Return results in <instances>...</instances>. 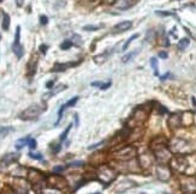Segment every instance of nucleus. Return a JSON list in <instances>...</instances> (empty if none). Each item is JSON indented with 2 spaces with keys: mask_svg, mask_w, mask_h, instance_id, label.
<instances>
[{
  "mask_svg": "<svg viewBox=\"0 0 196 194\" xmlns=\"http://www.w3.org/2000/svg\"><path fill=\"white\" fill-rule=\"evenodd\" d=\"M14 127H8V126H6V127H1L0 128V137H5V135H7L8 133L14 132Z\"/></svg>",
  "mask_w": 196,
  "mask_h": 194,
  "instance_id": "27",
  "label": "nucleus"
},
{
  "mask_svg": "<svg viewBox=\"0 0 196 194\" xmlns=\"http://www.w3.org/2000/svg\"><path fill=\"white\" fill-rule=\"evenodd\" d=\"M84 165V162L82 161H75V162H71V163H69L66 167L68 168H81Z\"/></svg>",
  "mask_w": 196,
  "mask_h": 194,
  "instance_id": "29",
  "label": "nucleus"
},
{
  "mask_svg": "<svg viewBox=\"0 0 196 194\" xmlns=\"http://www.w3.org/2000/svg\"><path fill=\"white\" fill-rule=\"evenodd\" d=\"M45 194H58V193H55V192H51V193H45Z\"/></svg>",
  "mask_w": 196,
  "mask_h": 194,
  "instance_id": "50",
  "label": "nucleus"
},
{
  "mask_svg": "<svg viewBox=\"0 0 196 194\" xmlns=\"http://www.w3.org/2000/svg\"><path fill=\"white\" fill-rule=\"evenodd\" d=\"M181 119H182V126H185V127H188L190 125H193V114L189 113V112H185L184 114L181 115Z\"/></svg>",
  "mask_w": 196,
  "mask_h": 194,
  "instance_id": "17",
  "label": "nucleus"
},
{
  "mask_svg": "<svg viewBox=\"0 0 196 194\" xmlns=\"http://www.w3.org/2000/svg\"><path fill=\"white\" fill-rule=\"evenodd\" d=\"M170 168H171V170L176 171L178 174H183V173H185V170L188 168V161L183 155L175 156L170 161Z\"/></svg>",
  "mask_w": 196,
  "mask_h": 194,
  "instance_id": "7",
  "label": "nucleus"
},
{
  "mask_svg": "<svg viewBox=\"0 0 196 194\" xmlns=\"http://www.w3.org/2000/svg\"><path fill=\"white\" fill-rule=\"evenodd\" d=\"M156 14H159V16H173V12H161V11H156Z\"/></svg>",
  "mask_w": 196,
  "mask_h": 194,
  "instance_id": "43",
  "label": "nucleus"
},
{
  "mask_svg": "<svg viewBox=\"0 0 196 194\" xmlns=\"http://www.w3.org/2000/svg\"><path fill=\"white\" fill-rule=\"evenodd\" d=\"M165 194H169V193H165Z\"/></svg>",
  "mask_w": 196,
  "mask_h": 194,
  "instance_id": "54",
  "label": "nucleus"
},
{
  "mask_svg": "<svg viewBox=\"0 0 196 194\" xmlns=\"http://www.w3.org/2000/svg\"><path fill=\"white\" fill-rule=\"evenodd\" d=\"M102 83H100V81H93L92 83V87H100Z\"/></svg>",
  "mask_w": 196,
  "mask_h": 194,
  "instance_id": "47",
  "label": "nucleus"
},
{
  "mask_svg": "<svg viewBox=\"0 0 196 194\" xmlns=\"http://www.w3.org/2000/svg\"><path fill=\"white\" fill-rule=\"evenodd\" d=\"M113 48H109L108 50H106L105 53H102V54H100V55H96L94 58V60H95V62H98V64H100V62H104L105 60H107L108 58L113 54V50H112Z\"/></svg>",
  "mask_w": 196,
  "mask_h": 194,
  "instance_id": "18",
  "label": "nucleus"
},
{
  "mask_svg": "<svg viewBox=\"0 0 196 194\" xmlns=\"http://www.w3.org/2000/svg\"><path fill=\"white\" fill-rule=\"evenodd\" d=\"M115 158L118 161H130V160H134L136 156V147L132 145H126V146H123L122 149H119L118 151H115Z\"/></svg>",
  "mask_w": 196,
  "mask_h": 194,
  "instance_id": "9",
  "label": "nucleus"
},
{
  "mask_svg": "<svg viewBox=\"0 0 196 194\" xmlns=\"http://www.w3.org/2000/svg\"><path fill=\"white\" fill-rule=\"evenodd\" d=\"M10 16L7 13H3V23H1V27H3V30H5L7 31L8 30V28H10Z\"/></svg>",
  "mask_w": 196,
  "mask_h": 194,
  "instance_id": "24",
  "label": "nucleus"
},
{
  "mask_svg": "<svg viewBox=\"0 0 196 194\" xmlns=\"http://www.w3.org/2000/svg\"><path fill=\"white\" fill-rule=\"evenodd\" d=\"M3 194H17V193L14 192V188L6 187V188H5V189H4V192H3Z\"/></svg>",
  "mask_w": 196,
  "mask_h": 194,
  "instance_id": "40",
  "label": "nucleus"
},
{
  "mask_svg": "<svg viewBox=\"0 0 196 194\" xmlns=\"http://www.w3.org/2000/svg\"><path fill=\"white\" fill-rule=\"evenodd\" d=\"M169 149L171 150V152L179 155L187 154V152H189L190 150L189 143L187 140H184V139H181V138H173L172 140L170 141Z\"/></svg>",
  "mask_w": 196,
  "mask_h": 194,
  "instance_id": "6",
  "label": "nucleus"
},
{
  "mask_svg": "<svg viewBox=\"0 0 196 194\" xmlns=\"http://www.w3.org/2000/svg\"><path fill=\"white\" fill-rule=\"evenodd\" d=\"M181 189L184 194H195L196 193V177L182 175L179 179Z\"/></svg>",
  "mask_w": 196,
  "mask_h": 194,
  "instance_id": "4",
  "label": "nucleus"
},
{
  "mask_svg": "<svg viewBox=\"0 0 196 194\" xmlns=\"http://www.w3.org/2000/svg\"><path fill=\"white\" fill-rule=\"evenodd\" d=\"M167 56H169L167 52H164V50L159 52V58H161V59H167Z\"/></svg>",
  "mask_w": 196,
  "mask_h": 194,
  "instance_id": "42",
  "label": "nucleus"
},
{
  "mask_svg": "<svg viewBox=\"0 0 196 194\" xmlns=\"http://www.w3.org/2000/svg\"><path fill=\"white\" fill-rule=\"evenodd\" d=\"M190 43V40L189 39H187V37H184L182 40H179L178 42V49H181V50H184V49H187L188 46H189Z\"/></svg>",
  "mask_w": 196,
  "mask_h": 194,
  "instance_id": "26",
  "label": "nucleus"
},
{
  "mask_svg": "<svg viewBox=\"0 0 196 194\" xmlns=\"http://www.w3.org/2000/svg\"><path fill=\"white\" fill-rule=\"evenodd\" d=\"M65 168L64 165H58V167H54L53 168V173L54 174H60V173H63L64 170H65Z\"/></svg>",
  "mask_w": 196,
  "mask_h": 194,
  "instance_id": "36",
  "label": "nucleus"
},
{
  "mask_svg": "<svg viewBox=\"0 0 196 194\" xmlns=\"http://www.w3.org/2000/svg\"><path fill=\"white\" fill-rule=\"evenodd\" d=\"M28 146L30 147L31 150H34L35 147H36V140L33 139V138H30V140H29V144H28Z\"/></svg>",
  "mask_w": 196,
  "mask_h": 194,
  "instance_id": "39",
  "label": "nucleus"
},
{
  "mask_svg": "<svg viewBox=\"0 0 196 194\" xmlns=\"http://www.w3.org/2000/svg\"><path fill=\"white\" fill-rule=\"evenodd\" d=\"M141 194H144V193H141Z\"/></svg>",
  "mask_w": 196,
  "mask_h": 194,
  "instance_id": "55",
  "label": "nucleus"
},
{
  "mask_svg": "<svg viewBox=\"0 0 196 194\" xmlns=\"http://www.w3.org/2000/svg\"><path fill=\"white\" fill-rule=\"evenodd\" d=\"M0 40H1V34H0Z\"/></svg>",
  "mask_w": 196,
  "mask_h": 194,
  "instance_id": "51",
  "label": "nucleus"
},
{
  "mask_svg": "<svg viewBox=\"0 0 196 194\" xmlns=\"http://www.w3.org/2000/svg\"><path fill=\"white\" fill-rule=\"evenodd\" d=\"M46 183H47V187L52 188V189H64V188L68 187L66 180L59 174L46 176Z\"/></svg>",
  "mask_w": 196,
  "mask_h": 194,
  "instance_id": "8",
  "label": "nucleus"
},
{
  "mask_svg": "<svg viewBox=\"0 0 196 194\" xmlns=\"http://www.w3.org/2000/svg\"><path fill=\"white\" fill-rule=\"evenodd\" d=\"M105 4H107V5H115V0H102Z\"/></svg>",
  "mask_w": 196,
  "mask_h": 194,
  "instance_id": "46",
  "label": "nucleus"
},
{
  "mask_svg": "<svg viewBox=\"0 0 196 194\" xmlns=\"http://www.w3.org/2000/svg\"><path fill=\"white\" fill-rule=\"evenodd\" d=\"M152 163H153V160L149 154H142L138 158V164H140L141 169H147L152 165Z\"/></svg>",
  "mask_w": 196,
  "mask_h": 194,
  "instance_id": "14",
  "label": "nucleus"
},
{
  "mask_svg": "<svg viewBox=\"0 0 196 194\" xmlns=\"http://www.w3.org/2000/svg\"><path fill=\"white\" fill-rule=\"evenodd\" d=\"M47 49H48V46H47V45H41V46H40V52L42 54H46V53H47Z\"/></svg>",
  "mask_w": 196,
  "mask_h": 194,
  "instance_id": "41",
  "label": "nucleus"
},
{
  "mask_svg": "<svg viewBox=\"0 0 196 194\" xmlns=\"http://www.w3.org/2000/svg\"><path fill=\"white\" fill-rule=\"evenodd\" d=\"M150 65L154 71V74H158V59L155 58H150Z\"/></svg>",
  "mask_w": 196,
  "mask_h": 194,
  "instance_id": "30",
  "label": "nucleus"
},
{
  "mask_svg": "<svg viewBox=\"0 0 196 194\" xmlns=\"http://www.w3.org/2000/svg\"><path fill=\"white\" fill-rule=\"evenodd\" d=\"M18 158H20V155L18 154H6L4 157H3V163L5 164V165H10V164H14L16 162L18 161Z\"/></svg>",
  "mask_w": 196,
  "mask_h": 194,
  "instance_id": "16",
  "label": "nucleus"
},
{
  "mask_svg": "<svg viewBox=\"0 0 196 194\" xmlns=\"http://www.w3.org/2000/svg\"><path fill=\"white\" fill-rule=\"evenodd\" d=\"M117 175H118V171L115 170V168L109 167V165H101L99 168L98 173H96V179L102 183L108 185L112 181L115 180Z\"/></svg>",
  "mask_w": 196,
  "mask_h": 194,
  "instance_id": "2",
  "label": "nucleus"
},
{
  "mask_svg": "<svg viewBox=\"0 0 196 194\" xmlns=\"http://www.w3.org/2000/svg\"><path fill=\"white\" fill-rule=\"evenodd\" d=\"M75 120H76V126H78V115L75 114Z\"/></svg>",
  "mask_w": 196,
  "mask_h": 194,
  "instance_id": "48",
  "label": "nucleus"
},
{
  "mask_svg": "<svg viewBox=\"0 0 196 194\" xmlns=\"http://www.w3.org/2000/svg\"><path fill=\"white\" fill-rule=\"evenodd\" d=\"M77 101H78V96H76V97H74V98H71L70 101H68L65 104H66V107L70 108V107H74L75 104L77 103Z\"/></svg>",
  "mask_w": 196,
  "mask_h": 194,
  "instance_id": "35",
  "label": "nucleus"
},
{
  "mask_svg": "<svg viewBox=\"0 0 196 194\" xmlns=\"http://www.w3.org/2000/svg\"><path fill=\"white\" fill-rule=\"evenodd\" d=\"M150 149L159 164H167L171 161L172 155H171V150L167 147V140L165 137L159 135L154 138L150 143Z\"/></svg>",
  "mask_w": 196,
  "mask_h": 194,
  "instance_id": "1",
  "label": "nucleus"
},
{
  "mask_svg": "<svg viewBox=\"0 0 196 194\" xmlns=\"http://www.w3.org/2000/svg\"><path fill=\"white\" fill-rule=\"evenodd\" d=\"M66 89V85H63V84H60V85H58V87H55V89H53L51 92H48V94H46L43 97L47 100V98H49V97H52V96H54V95L59 94L60 91H63V90H65Z\"/></svg>",
  "mask_w": 196,
  "mask_h": 194,
  "instance_id": "20",
  "label": "nucleus"
},
{
  "mask_svg": "<svg viewBox=\"0 0 196 194\" xmlns=\"http://www.w3.org/2000/svg\"><path fill=\"white\" fill-rule=\"evenodd\" d=\"M71 46H72V42H71L70 40H65L60 45V49H63V50H66V49H69Z\"/></svg>",
  "mask_w": 196,
  "mask_h": 194,
  "instance_id": "31",
  "label": "nucleus"
},
{
  "mask_svg": "<svg viewBox=\"0 0 196 194\" xmlns=\"http://www.w3.org/2000/svg\"><path fill=\"white\" fill-rule=\"evenodd\" d=\"M33 60L29 62V65H28V68H29V76L31 77V76H34L35 72H36V64H37V60H36V56L34 58H31Z\"/></svg>",
  "mask_w": 196,
  "mask_h": 194,
  "instance_id": "23",
  "label": "nucleus"
},
{
  "mask_svg": "<svg viewBox=\"0 0 196 194\" xmlns=\"http://www.w3.org/2000/svg\"><path fill=\"white\" fill-rule=\"evenodd\" d=\"M167 123H169V127L171 128V129L179 128L182 126L181 114H172V115H170L169 120H167Z\"/></svg>",
  "mask_w": 196,
  "mask_h": 194,
  "instance_id": "12",
  "label": "nucleus"
},
{
  "mask_svg": "<svg viewBox=\"0 0 196 194\" xmlns=\"http://www.w3.org/2000/svg\"><path fill=\"white\" fill-rule=\"evenodd\" d=\"M29 157L33 158V160H37V161H41L43 158V156L39 152H29Z\"/></svg>",
  "mask_w": 196,
  "mask_h": 194,
  "instance_id": "32",
  "label": "nucleus"
},
{
  "mask_svg": "<svg viewBox=\"0 0 196 194\" xmlns=\"http://www.w3.org/2000/svg\"><path fill=\"white\" fill-rule=\"evenodd\" d=\"M28 180L31 185H34V187L36 186H40L41 183H45V180H46V176L42 174L39 170H35V169H30L28 170Z\"/></svg>",
  "mask_w": 196,
  "mask_h": 194,
  "instance_id": "10",
  "label": "nucleus"
},
{
  "mask_svg": "<svg viewBox=\"0 0 196 194\" xmlns=\"http://www.w3.org/2000/svg\"><path fill=\"white\" fill-rule=\"evenodd\" d=\"M171 174H172V170H171V168L169 165H166V164H159L156 167V176L162 182H167L171 179Z\"/></svg>",
  "mask_w": 196,
  "mask_h": 194,
  "instance_id": "11",
  "label": "nucleus"
},
{
  "mask_svg": "<svg viewBox=\"0 0 196 194\" xmlns=\"http://www.w3.org/2000/svg\"><path fill=\"white\" fill-rule=\"evenodd\" d=\"M147 116H148V112L144 109L143 107H138L135 109V112L132 114L131 119L129 121V123L126 125L129 128L137 127V126H141L144 121L147 120Z\"/></svg>",
  "mask_w": 196,
  "mask_h": 194,
  "instance_id": "3",
  "label": "nucleus"
},
{
  "mask_svg": "<svg viewBox=\"0 0 196 194\" xmlns=\"http://www.w3.org/2000/svg\"><path fill=\"white\" fill-rule=\"evenodd\" d=\"M0 3H3V0H0Z\"/></svg>",
  "mask_w": 196,
  "mask_h": 194,
  "instance_id": "53",
  "label": "nucleus"
},
{
  "mask_svg": "<svg viewBox=\"0 0 196 194\" xmlns=\"http://www.w3.org/2000/svg\"><path fill=\"white\" fill-rule=\"evenodd\" d=\"M45 109H46V108L43 107V106H41V104H33V106L28 107L25 110H23V112L20 113V118L22 120H27V121L35 120V119H37V116H39L41 113L45 112Z\"/></svg>",
  "mask_w": 196,
  "mask_h": 194,
  "instance_id": "5",
  "label": "nucleus"
},
{
  "mask_svg": "<svg viewBox=\"0 0 196 194\" xmlns=\"http://www.w3.org/2000/svg\"><path fill=\"white\" fill-rule=\"evenodd\" d=\"M111 85H112V83H111V81H107V83H102L99 89H101V90H107V89L111 87Z\"/></svg>",
  "mask_w": 196,
  "mask_h": 194,
  "instance_id": "38",
  "label": "nucleus"
},
{
  "mask_svg": "<svg viewBox=\"0 0 196 194\" xmlns=\"http://www.w3.org/2000/svg\"><path fill=\"white\" fill-rule=\"evenodd\" d=\"M101 145H104V143H98V144H94V145L89 146L88 150H94V149H96V147H99V146H101Z\"/></svg>",
  "mask_w": 196,
  "mask_h": 194,
  "instance_id": "44",
  "label": "nucleus"
},
{
  "mask_svg": "<svg viewBox=\"0 0 196 194\" xmlns=\"http://www.w3.org/2000/svg\"><path fill=\"white\" fill-rule=\"evenodd\" d=\"M138 53H140V49L137 48V49H135V50H132V52H130V53L125 54V55L122 58V62L126 64V62H129L130 60H132V59H134V58H135Z\"/></svg>",
  "mask_w": 196,
  "mask_h": 194,
  "instance_id": "19",
  "label": "nucleus"
},
{
  "mask_svg": "<svg viewBox=\"0 0 196 194\" xmlns=\"http://www.w3.org/2000/svg\"><path fill=\"white\" fill-rule=\"evenodd\" d=\"M94 194H101V193H94Z\"/></svg>",
  "mask_w": 196,
  "mask_h": 194,
  "instance_id": "52",
  "label": "nucleus"
},
{
  "mask_svg": "<svg viewBox=\"0 0 196 194\" xmlns=\"http://www.w3.org/2000/svg\"><path fill=\"white\" fill-rule=\"evenodd\" d=\"M100 25H86V27H83V30H86V31H95V30H98V29H100Z\"/></svg>",
  "mask_w": 196,
  "mask_h": 194,
  "instance_id": "34",
  "label": "nucleus"
},
{
  "mask_svg": "<svg viewBox=\"0 0 196 194\" xmlns=\"http://www.w3.org/2000/svg\"><path fill=\"white\" fill-rule=\"evenodd\" d=\"M78 64H80V61H77V62H66V64H55L54 67L52 68V72H61V71H65L70 67L77 66Z\"/></svg>",
  "mask_w": 196,
  "mask_h": 194,
  "instance_id": "15",
  "label": "nucleus"
},
{
  "mask_svg": "<svg viewBox=\"0 0 196 194\" xmlns=\"http://www.w3.org/2000/svg\"><path fill=\"white\" fill-rule=\"evenodd\" d=\"M70 41L72 42L74 46H77V47H81L82 45H83V39H82L80 35H77V34H74Z\"/></svg>",
  "mask_w": 196,
  "mask_h": 194,
  "instance_id": "25",
  "label": "nucleus"
},
{
  "mask_svg": "<svg viewBox=\"0 0 196 194\" xmlns=\"http://www.w3.org/2000/svg\"><path fill=\"white\" fill-rule=\"evenodd\" d=\"M137 37H138V34H135V35H132L131 37H129L128 41L125 42V45H124V46L122 47V50H126V49H128V47L130 46V43L135 40V39H137Z\"/></svg>",
  "mask_w": 196,
  "mask_h": 194,
  "instance_id": "28",
  "label": "nucleus"
},
{
  "mask_svg": "<svg viewBox=\"0 0 196 194\" xmlns=\"http://www.w3.org/2000/svg\"><path fill=\"white\" fill-rule=\"evenodd\" d=\"M12 50H14V53L16 54V56L20 59L22 56H23V54H24V49H23V46L18 43V45H12Z\"/></svg>",
  "mask_w": 196,
  "mask_h": 194,
  "instance_id": "21",
  "label": "nucleus"
},
{
  "mask_svg": "<svg viewBox=\"0 0 196 194\" xmlns=\"http://www.w3.org/2000/svg\"><path fill=\"white\" fill-rule=\"evenodd\" d=\"M131 27H132V22H130V20H123V22L118 23L117 25L113 27V29H112V34L124 33V31L129 30Z\"/></svg>",
  "mask_w": 196,
  "mask_h": 194,
  "instance_id": "13",
  "label": "nucleus"
},
{
  "mask_svg": "<svg viewBox=\"0 0 196 194\" xmlns=\"http://www.w3.org/2000/svg\"><path fill=\"white\" fill-rule=\"evenodd\" d=\"M47 23H48V17L47 16H45V14L40 16V24L41 25H46Z\"/></svg>",
  "mask_w": 196,
  "mask_h": 194,
  "instance_id": "37",
  "label": "nucleus"
},
{
  "mask_svg": "<svg viewBox=\"0 0 196 194\" xmlns=\"http://www.w3.org/2000/svg\"><path fill=\"white\" fill-rule=\"evenodd\" d=\"M53 85H54V81H48L46 83V87L47 89H53Z\"/></svg>",
  "mask_w": 196,
  "mask_h": 194,
  "instance_id": "45",
  "label": "nucleus"
},
{
  "mask_svg": "<svg viewBox=\"0 0 196 194\" xmlns=\"http://www.w3.org/2000/svg\"><path fill=\"white\" fill-rule=\"evenodd\" d=\"M29 140H30V137H25V138H20L18 140L16 141V149L17 150H20L24 146H27L29 144Z\"/></svg>",
  "mask_w": 196,
  "mask_h": 194,
  "instance_id": "22",
  "label": "nucleus"
},
{
  "mask_svg": "<svg viewBox=\"0 0 196 194\" xmlns=\"http://www.w3.org/2000/svg\"><path fill=\"white\" fill-rule=\"evenodd\" d=\"M71 126H72V125L70 123L68 127H66V129H65V131H64V132L61 133V135H60V141H64L65 139H66V137H68V133L70 132V129H71Z\"/></svg>",
  "mask_w": 196,
  "mask_h": 194,
  "instance_id": "33",
  "label": "nucleus"
},
{
  "mask_svg": "<svg viewBox=\"0 0 196 194\" xmlns=\"http://www.w3.org/2000/svg\"><path fill=\"white\" fill-rule=\"evenodd\" d=\"M17 5H18V6H22V0H17Z\"/></svg>",
  "mask_w": 196,
  "mask_h": 194,
  "instance_id": "49",
  "label": "nucleus"
}]
</instances>
